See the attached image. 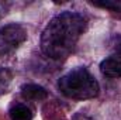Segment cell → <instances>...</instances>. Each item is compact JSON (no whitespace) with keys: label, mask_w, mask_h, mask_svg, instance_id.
<instances>
[{"label":"cell","mask_w":121,"mask_h":120,"mask_svg":"<svg viewBox=\"0 0 121 120\" xmlns=\"http://www.w3.org/2000/svg\"><path fill=\"white\" fill-rule=\"evenodd\" d=\"M58 88L66 97L75 100L93 99L100 90L99 82L85 66H76L62 75L58 81Z\"/></svg>","instance_id":"2"},{"label":"cell","mask_w":121,"mask_h":120,"mask_svg":"<svg viewBox=\"0 0 121 120\" xmlns=\"http://www.w3.org/2000/svg\"><path fill=\"white\" fill-rule=\"evenodd\" d=\"M21 95H23V97L27 99V100H34V102H37V100L45 99L48 93H47V90L44 89L42 86H39V85L28 83V85H24V86L21 88Z\"/></svg>","instance_id":"5"},{"label":"cell","mask_w":121,"mask_h":120,"mask_svg":"<svg viewBox=\"0 0 121 120\" xmlns=\"http://www.w3.org/2000/svg\"><path fill=\"white\" fill-rule=\"evenodd\" d=\"M87 18L78 11H62L52 17L41 34L39 47L47 58L62 61L73 51L86 30Z\"/></svg>","instance_id":"1"},{"label":"cell","mask_w":121,"mask_h":120,"mask_svg":"<svg viewBox=\"0 0 121 120\" xmlns=\"http://www.w3.org/2000/svg\"><path fill=\"white\" fill-rule=\"evenodd\" d=\"M73 120H90V119L86 117V116H83V115H76V116L73 117Z\"/></svg>","instance_id":"10"},{"label":"cell","mask_w":121,"mask_h":120,"mask_svg":"<svg viewBox=\"0 0 121 120\" xmlns=\"http://www.w3.org/2000/svg\"><path fill=\"white\" fill-rule=\"evenodd\" d=\"M113 45H114V51L121 57V35H116V37H114Z\"/></svg>","instance_id":"9"},{"label":"cell","mask_w":121,"mask_h":120,"mask_svg":"<svg viewBox=\"0 0 121 120\" xmlns=\"http://www.w3.org/2000/svg\"><path fill=\"white\" fill-rule=\"evenodd\" d=\"M27 40V30L24 26L11 23L0 28V57H4L17 50Z\"/></svg>","instance_id":"3"},{"label":"cell","mask_w":121,"mask_h":120,"mask_svg":"<svg viewBox=\"0 0 121 120\" xmlns=\"http://www.w3.org/2000/svg\"><path fill=\"white\" fill-rule=\"evenodd\" d=\"M100 72L107 78H121V57H108L103 60Z\"/></svg>","instance_id":"4"},{"label":"cell","mask_w":121,"mask_h":120,"mask_svg":"<svg viewBox=\"0 0 121 120\" xmlns=\"http://www.w3.org/2000/svg\"><path fill=\"white\" fill-rule=\"evenodd\" d=\"M13 79V74L10 69L7 68H0V95L3 92H6V89L9 88L10 82Z\"/></svg>","instance_id":"7"},{"label":"cell","mask_w":121,"mask_h":120,"mask_svg":"<svg viewBox=\"0 0 121 120\" xmlns=\"http://www.w3.org/2000/svg\"><path fill=\"white\" fill-rule=\"evenodd\" d=\"M10 119L11 120H32L34 113L30 107L24 103H16L10 109Z\"/></svg>","instance_id":"6"},{"label":"cell","mask_w":121,"mask_h":120,"mask_svg":"<svg viewBox=\"0 0 121 120\" xmlns=\"http://www.w3.org/2000/svg\"><path fill=\"white\" fill-rule=\"evenodd\" d=\"M96 7H101V9H107L111 11H121V1L118 0H103V1H93L91 3Z\"/></svg>","instance_id":"8"}]
</instances>
